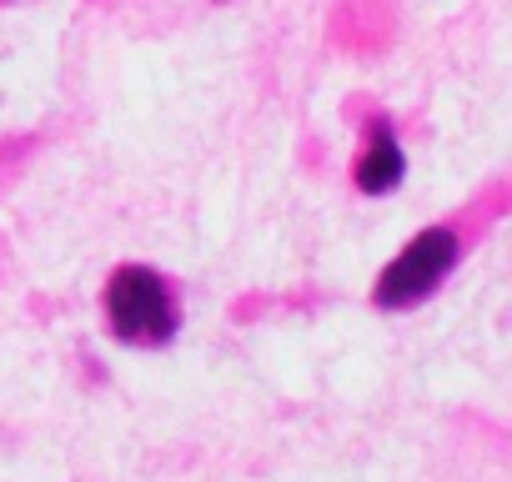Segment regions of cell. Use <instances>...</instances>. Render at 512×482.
<instances>
[{
  "label": "cell",
  "mask_w": 512,
  "mask_h": 482,
  "mask_svg": "<svg viewBox=\"0 0 512 482\" xmlns=\"http://www.w3.org/2000/svg\"><path fill=\"white\" fill-rule=\"evenodd\" d=\"M106 312H111V332L121 342H166L171 327H176V312L166 302V287L146 267H121L111 277Z\"/></svg>",
  "instance_id": "cell-1"
},
{
  "label": "cell",
  "mask_w": 512,
  "mask_h": 482,
  "mask_svg": "<svg viewBox=\"0 0 512 482\" xmlns=\"http://www.w3.org/2000/svg\"><path fill=\"white\" fill-rule=\"evenodd\" d=\"M402 146L387 136V131H377V141L367 146V156L357 161V186L362 191H372V196H382V191H392L397 181H402Z\"/></svg>",
  "instance_id": "cell-3"
},
{
  "label": "cell",
  "mask_w": 512,
  "mask_h": 482,
  "mask_svg": "<svg viewBox=\"0 0 512 482\" xmlns=\"http://www.w3.org/2000/svg\"><path fill=\"white\" fill-rule=\"evenodd\" d=\"M452 262H457V236H452L447 226L422 231L412 247L382 272V282H377V302H382V307H412V302H422V297L447 277Z\"/></svg>",
  "instance_id": "cell-2"
}]
</instances>
